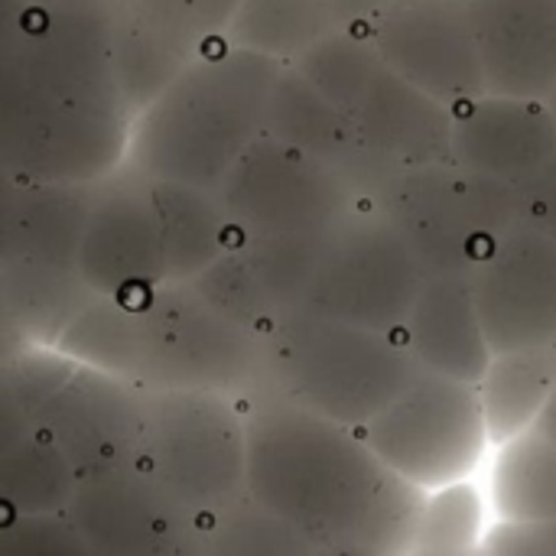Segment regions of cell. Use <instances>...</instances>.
Listing matches in <instances>:
<instances>
[{"mask_svg": "<svg viewBox=\"0 0 556 556\" xmlns=\"http://www.w3.org/2000/svg\"><path fill=\"white\" fill-rule=\"evenodd\" d=\"M241 404L257 505L290 521L316 554L414 551L424 489L397 476L362 430L300 407L267 378Z\"/></svg>", "mask_w": 556, "mask_h": 556, "instance_id": "cell-1", "label": "cell"}, {"mask_svg": "<svg viewBox=\"0 0 556 556\" xmlns=\"http://www.w3.org/2000/svg\"><path fill=\"white\" fill-rule=\"evenodd\" d=\"M277 309H306L339 323L401 336L427 274L401 231L375 208H355L329 228L244 241Z\"/></svg>", "mask_w": 556, "mask_h": 556, "instance_id": "cell-2", "label": "cell"}, {"mask_svg": "<svg viewBox=\"0 0 556 556\" xmlns=\"http://www.w3.org/2000/svg\"><path fill=\"white\" fill-rule=\"evenodd\" d=\"M283 65L231 42L205 49L134 117L130 163L150 179L218 192L238 156L267 134V104Z\"/></svg>", "mask_w": 556, "mask_h": 556, "instance_id": "cell-3", "label": "cell"}, {"mask_svg": "<svg viewBox=\"0 0 556 556\" xmlns=\"http://www.w3.org/2000/svg\"><path fill=\"white\" fill-rule=\"evenodd\" d=\"M264 378L300 407L362 430L424 371L401 336L280 309L264 326Z\"/></svg>", "mask_w": 556, "mask_h": 556, "instance_id": "cell-4", "label": "cell"}, {"mask_svg": "<svg viewBox=\"0 0 556 556\" xmlns=\"http://www.w3.org/2000/svg\"><path fill=\"white\" fill-rule=\"evenodd\" d=\"M290 65L336 101L384 160L397 166L453 160V108L394 72L368 33L342 26Z\"/></svg>", "mask_w": 556, "mask_h": 556, "instance_id": "cell-5", "label": "cell"}, {"mask_svg": "<svg viewBox=\"0 0 556 556\" xmlns=\"http://www.w3.org/2000/svg\"><path fill=\"white\" fill-rule=\"evenodd\" d=\"M140 466L153 472L199 521L248 495V417L238 397L218 391L147 388Z\"/></svg>", "mask_w": 556, "mask_h": 556, "instance_id": "cell-6", "label": "cell"}, {"mask_svg": "<svg viewBox=\"0 0 556 556\" xmlns=\"http://www.w3.org/2000/svg\"><path fill=\"white\" fill-rule=\"evenodd\" d=\"M137 313V384L241 401L264 381V336L222 316L189 280H166Z\"/></svg>", "mask_w": 556, "mask_h": 556, "instance_id": "cell-7", "label": "cell"}, {"mask_svg": "<svg viewBox=\"0 0 556 556\" xmlns=\"http://www.w3.org/2000/svg\"><path fill=\"white\" fill-rule=\"evenodd\" d=\"M111 7L114 0L55 7L3 0L0 72L52 101L130 114L114 72Z\"/></svg>", "mask_w": 556, "mask_h": 556, "instance_id": "cell-8", "label": "cell"}, {"mask_svg": "<svg viewBox=\"0 0 556 556\" xmlns=\"http://www.w3.org/2000/svg\"><path fill=\"white\" fill-rule=\"evenodd\" d=\"M127 111L52 101L0 75V163L16 182H98L130 160Z\"/></svg>", "mask_w": 556, "mask_h": 556, "instance_id": "cell-9", "label": "cell"}, {"mask_svg": "<svg viewBox=\"0 0 556 556\" xmlns=\"http://www.w3.org/2000/svg\"><path fill=\"white\" fill-rule=\"evenodd\" d=\"M362 433L397 476L424 492L469 479L492 446L479 384L437 371H420Z\"/></svg>", "mask_w": 556, "mask_h": 556, "instance_id": "cell-10", "label": "cell"}, {"mask_svg": "<svg viewBox=\"0 0 556 556\" xmlns=\"http://www.w3.org/2000/svg\"><path fill=\"white\" fill-rule=\"evenodd\" d=\"M215 195L241 244L309 235L365 208L332 166L274 134H261L238 156Z\"/></svg>", "mask_w": 556, "mask_h": 556, "instance_id": "cell-11", "label": "cell"}, {"mask_svg": "<svg viewBox=\"0 0 556 556\" xmlns=\"http://www.w3.org/2000/svg\"><path fill=\"white\" fill-rule=\"evenodd\" d=\"M65 518L91 556L205 554L202 521L143 466L81 479Z\"/></svg>", "mask_w": 556, "mask_h": 556, "instance_id": "cell-12", "label": "cell"}, {"mask_svg": "<svg viewBox=\"0 0 556 556\" xmlns=\"http://www.w3.org/2000/svg\"><path fill=\"white\" fill-rule=\"evenodd\" d=\"M33 424L68 456L78 482L121 472L143 459L147 388L91 365H75L36 410Z\"/></svg>", "mask_w": 556, "mask_h": 556, "instance_id": "cell-13", "label": "cell"}, {"mask_svg": "<svg viewBox=\"0 0 556 556\" xmlns=\"http://www.w3.org/2000/svg\"><path fill=\"white\" fill-rule=\"evenodd\" d=\"M375 212L401 231L427 277L469 274L492 251L479 222L476 173L456 160L401 166L381 189Z\"/></svg>", "mask_w": 556, "mask_h": 556, "instance_id": "cell-14", "label": "cell"}, {"mask_svg": "<svg viewBox=\"0 0 556 556\" xmlns=\"http://www.w3.org/2000/svg\"><path fill=\"white\" fill-rule=\"evenodd\" d=\"M78 274L98 296L127 306H143L166 283L150 176L130 160L98 182L78 251Z\"/></svg>", "mask_w": 556, "mask_h": 556, "instance_id": "cell-15", "label": "cell"}, {"mask_svg": "<svg viewBox=\"0 0 556 556\" xmlns=\"http://www.w3.org/2000/svg\"><path fill=\"white\" fill-rule=\"evenodd\" d=\"M365 33L394 72L437 101L459 108L489 94L469 0H404Z\"/></svg>", "mask_w": 556, "mask_h": 556, "instance_id": "cell-16", "label": "cell"}, {"mask_svg": "<svg viewBox=\"0 0 556 556\" xmlns=\"http://www.w3.org/2000/svg\"><path fill=\"white\" fill-rule=\"evenodd\" d=\"M492 352L556 345V238L521 222L469 270Z\"/></svg>", "mask_w": 556, "mask_h": 556, "instance_id": "cell-17", "label": "cell"}, {"mask_svg": "<svg viewBox=\"0 0 556 556\" xmlns=\"http://www.w3.org/2000/svg\"><path fill=\"white\" fill-rule=\"evenodd\" d=\"M267 134L332 166L355 189L365 208H375L381 189L401 169L397 163L375 153L358 137L349 114L336 101H329L296 65H283L270 91Z\"/></svg>", "mask_w": 556, "mask_h": 556, "instance_id": "cell-18", "label": "cell"}, {"mask_svg": "<svg viewBox=\"0 0 556 556\" xmlns=\"http://www.w3.org/2000/svg\"><path fill=\"white\" fill-rule=\"evenodd\" d=\"M556 150V117L547 101L482 94L453 108V160L469 173L525 182Z\"/></svg>", "mask_w": 556, "mask_h": 556, "instance_id": "cell-19", "label": "cell"}, {"mask_svg": "<svg viewBox=\"0 0 556 556\" xmlns=\"http://www.w3.org/2000/svg\"><path fill=\"white\" fill-rule=\"evenodd\" d=\"M489 91L541 98L556 88V0H469Z\"/></svg>", "mask_w": 556, "mask_h": 556, "instance_id": "cell-20", "label": "cell"}, {"mask_svg": "<svg viewBox=\"0 0 556 556\" xmlns=\"http://www.w3.org/2000/svg\"><path fill=\"white\" fill-rule=\"evenodd\" d=\"M98 182L3 179L0 261H36L78 270V251Z\"/></svg>", "mask_w": 556, "mask_h": 556, "instance_id": "cell-21", "label": "cell"}, {"mask_svg": "<svg viewBox=\"0 0 556 556\" xmlns=\"http://www.w3.org/2000/svg\"><path fill=\"white\" fill-rule=\"evenodd\" d=\"M424 371L479 384L495 358L482 329L469 274L427 277L401 332Z\"/></svg>", "mask_w": 556, "mask_h": 556, "instance_id": "cell-22", "label": "cell"}, {"mask_svg": "<svg viewBox=\"0 0 556 556\" xmlns=\"http://www.w3.org/2000/svg\"><path fill=\"white\" fill-rule=\"evenodd\" d=\"M150 192L160 222L166 280H192L241 244L215 192L173 179H150Z\"/></svg>", "mask_w": 556, "mask_h": 556, "instance_id": "cell-23", "label": "cell"}, {"mask_svg": "<svg viewBox=\"0 0 556 556\" xmlns=\"http://www.w3.org/2000/svg\"><path fill=\"white\" fill-rule=\"evenodd\" d=\"M98 293L81 280L78 270L49 267L36 261H0V303L7 339L23 345L55 349L65 326Z\"/></svg>", "mask_w": 556, "mask_h": 556, "instance_id": "cell-24", "label": "cell"}, {"mask_svg": "<svg viewBox=\"0 0 556 556\" xmlns=\"http://www.w3.org/2000/svg\"><path fill=\"white\" fill-rule=\"evenodd\" d=\"M556 388V345L498 352L479 381L489 437L495 446L538 427Z\"/></svg>", "mask_w": 556, "mask_h": 556, "instance_id": "cell-25", "label": "cell"}, {"mask_svg": "<svg viewBox=\"0 0 556 556\" xmlns=\"http://www.w3.org/2000/svg\"><path fill=\"white\" fill-rule=\"evenodd\" d=\"M342 26L332 0H241L225 42L290 65Z\"/></svg>", "mask_w": 556, "mask_h": 556, "instance_id": "cell-26", "label": "cell"}, {"mask_svg": "<svg viewBox=\"0 0 556 556\" xmlns=\"http://www.w3.org/2000/svg\"><path fill=\"white\" fill-rule=\"evenodd\" d=\"M75 489V466L36 424L0 443V502L13 518L65 511Z\"/></svg>", "mask_w": 556, "mask_h": 556, "instance_id": "cell-27", "label": "cell"}, {"mask_svg": "<svg viewBox=\"0 0 556 556\" xmlns=\"http://www.w3.org/2000/svg\"><path fill=\"white\" fill-rule=\"evenodd\" d=\"M111 39H114L117 85L134 117L163 88H169L176 75L195 59V52L182 49L176 39L160 33L127 0H114L111 7Z\"/></svg>", "mask_w": 556, "mask_h": 556, "instance_id": "cell-28", "label": "cell"}, {"mask_svg": "<svg viewBox=\"0 0 556 556\" xmlns=\"http://www.w3.org/2000/svg\"><path fill=\"white\" fill-rule=\"evenodd\" d=\"M492 469V505L502 521H556V443L528 430L498 446Z\"/></svg>", "mask_w": 556, "mask_h": 556, "instance_id": "cell-29", "label": "cell"}, {"mask_svg": "<svg viewBox=\"0 0 556 556\" xmlns=\"http://www.w3.org/2000/svg\"><path fill=\"white\" fill-rule=\"evenodd\" d=\"M59 352L78 365H91L121 378H137L140 313L111 296H94L59 336Z\"/></svg>", "mask_w": 556, "mask_h": 556, "instance_id": "cell-30", "label": "cell"}, {"mask_svg": "<svg viewBox=\"0 0 556 556\" xmlns=\"http://www.w3.org/2000/svg\"><path fill=\"white\" fill-rule=\"evenodd\" d=\"M485 502L482 492L459 479L443 489H433L424 498L414 551L417 554H469L479 547V538L485 534Z\"/></svg>", "mask_w": 556, "mask_h": 556, "instance_id": "cell-31", "label": "cell"}, {"mask_svg": "<svg viewBox=\"0 0 556 556\" xmlns=\"http://www.w3.org/2000/svg\"><path fill=\"white\" fill-rule=\"evenodd\" d=\"M205 554H316V547L290 521L244 495L241 502H235L208 521Z\"/></svg>", "mask_w": 556, "mask_h": 556, "instance_id": "cell-32", "label": "cell"}, {"mask_svg": "<svg viewBox=\"0 0 556 556\" xmlns=\"http://www.w3.org/2000/svg\"><path fill=\"white\" fill-rule=\"evenodd\" d=\"M222 316L264 332V326L280 313L274 296L267 293L251 254L244 251V244L231 248L228 254H222L215 264H208L202 274H195L189 280Z\"/></svg>", "mask_w": 556, "mask_h": 556, "instance_id": "cell-33", "label": "cell"}, {"mask_svg": "<svg viewBox=\"0 0 556 556\" xmlns=\"http://www.w3.org/2000/svg\"><path fill=\"white\" fill-rule=\"evenodd\" d=\"M160 33L202 55L208 42H225L228 23L241 0H127Z\"/></svg>", "mask_w": 556, "mask_h": 556, "instance_id": "cell-34", "label": "cell"}, {"mask_svg": "<svg viewBox=\"0 0 556 556\" xmlns=\"http://www.w3.org/2000/svg\"><path fill=\"white\" fill-rule=\"evenodd\" d=\"M0 556H91L65 511L16 515L0 528Z\"/></svg>", "mask_w": 556, "mask_h": 556, "instance_id": "cell-35", "label": "cell"}, {"mask_svg": "<svg viewBox=\"0 0 556 556\" xmlns=\"http://www.w3.org/2000/svg\"><path fill=\"white\" fill-rule=\"evenodd\" d=\"M521 218L556 238V150L525 179L518 182Z\"/></svg>", "mask_w": 556, "mask_h": 556, "instance_id": "cell-36", "label": "cell"}, {"mask_svg": "<svg viewBox=\"0 0 556 556\" xmlns=\"http://www.w3.org/2000/svg\"><path fill=\"white\" fill-rule=\"evenodd\" d=\"M485 551L508 556H556V521H538V525L505 521L498 531L489 534Z\"/></svg>", "mask_w": 556, "mask_h": 556, "instance_id": "cell-37", "label": "cell"}, {"mask_svg": "<svg viewBox=\"0 0 556 556\" xmlns=\"http://www.w3.org/2000/svg\"><path fill=\"white\" fill-rule=\"evenodd\" d=\"M332 3H336V10H339L345 26L365 33L375 16H381L384 10H391V7H397L404 0H332Z\"/></svg>", "mask_w": 556, "mask_h": 556, "instance_id": "cell-38", "label": "cell"}, {"mask_svg": "<svg viewBox=\"0 0 556 556\" xmlns=\"http://www.w3.org/2000/svg\"><path fill=\"white\" fill-rule=\"evenodd\" d=\"M534 430H541L544 437H551L556 443V388L554 394H551V401H547V407H544V414H541V420H538V427Z\"/></svg>", "mask_w": 556, "mask_h": 556, "instance_id": "cell-39", "label": "cell"}, {"mask_svg": "<svg viewBox=\"0 0 556 556\" xmlns=\"http://www.w3.org/2000/svg\"><path fill=\"white\" fill-rule=\"evenodd\" d=\"M23 3H46V7H55V3H108V0H23Z\"/></svg>", "mask_w": 556, "mask_h": 556, "instance_id": "cell-40", "label": "cell"}, {"mask_svg": "<svg viewBox=\"0 0 556 556\" xmlns=\"http://www.w3.org/2000/svg\"><path fill=\"white\" fill-rule=\"evenodd\" d=\"M547 104H551V111H554V117H556V88L551 91V98H547Z\"/></svg>", "mask_w": 556, "mask_h": 556, "instance_id": "cell-41", "label": "cell"}]
</instances>
